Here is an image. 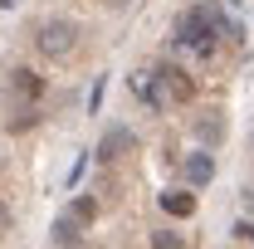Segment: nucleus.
<instances>
[{"mask_svg":"<svg viewBox=\"0 0 254 249\" xmlns=\"http://www.w3.org/2000/svg\"><path fill=\"white\" fill-rule=\"evenodd\" d=\"M152 78H157L161 103H190V98H195V78H190L186 68H176V63H161Z\"/></svg>","mask_w":254,"mask_h":249,"instance_id":"nucleus-1","label":"nucleus"},{"mask_svg":"<svg viewBox=\"0 0 254 249\" xmlns=\"http://www.w3.org/2000/svg\"><path fill=\"white\" fill-rule=\"evenodd\" d=\"M39 49H44L49 59H68V54L78 49V30H73L68 20H49V25L39 30Z\"/></svg>","mask_w":254,"mask_h":249,"instance_id":"nucleus-2","label":"nucleus"},{"mask_svg":"<svg viewBox=\"0 0 254 249\" xmlns=\"http://www.w3.org/2000/svg\"><path fill=\"white\" fill-rule=\"evenodd\" d=\"M127 93L137 98L142 108H152V113H161V108H166V103H161V93H157V78H152L147 68H132V73H127Z\"/></svg>","mask_w":254,"mask_h":249,"instance_id":"nucleus-3","label":"nucleus"},{"mask_svg":"<svg viewBox=\"0 0 254 249\" xmlns=\"http://www.w3.org/2000/svg\"><path fill=\"white\" fill-rule=\"evenodd\" d=\"M132 147H137V137H132L127 127H113V132L98 142L93 156H98V161H123V156H132Z\"/></svg>","mask_w":254,"mask_h":249,"instance_id":"nucleus-4","label":"nucleus"},{"mask_svg":"<svg viewBox=\"0 0 254 249\" xmlns=\"http://www.w3.org/2000/svg\"><path fill=\"white\" fill-rule=\"evenodd\" d=\"M186 181H190V186L215 181V156H210V152H190L186 156Z\"/></svg>","mask_w":254,"mask_h":249,"instance_id":"nucleus-5","label":"nucleus"},{"mask_svg":"<svg viewBox=\"0 0 254 249\" xmlns=\"http://www.w3.org/2000/svg\"><path fill=\"white\" fill-rule=\"evenodd\" d=\"M10 93L15 98H39L44 93V78H39L34 68H15V73H10Z\"/></svg>","mask_w":254,"mask_h":249,"instance_id":"nucleus-6","label":"nucleus"},{"mask_svg":"<svg viewBox=\"0 0 254 249\" xmlns=\"http://www.w3.org/2000/svg\"><path fill=\"white\" fill-rule=\"evenodd\" d=\"M161 210L176 215V220H186V215H195V195H190V190H161Z\"/></svg>","mask_w":254,"mask_h":249,"instance_id":"nucleus-7","label":"nucleus"},{"mask_svg":"<svg viewBox=\"0 0 254 249\" xmlns=\"http://www.w3.org/2000/svg\"><path fill=\"white\" fill-rule=\"evenodd\" d=\"M54 245H64V249H83L78 220H68V215H59V220H54Z\"/></svg>","mask_w":254,"mask_h":249,"instance_id":"nucleus-8","label":"nucleus"},{"mask_svg":"<svg viewBox=\"0 0 254 249\" xmlns=\"http://www.w3.org/2000/svg\"><path fill=\"white\" fill-rule=\"evenodd\" d=\"M93 215H98V200H93V195H78V200L68 205V220H78V225H83V220H93Z\"/></svg>","mask_w":254,"mask_h":249,"instance_id":"nucleus-9","label":"nucleus"},{"mask_svg":"<svg viewBox=\"0 0 254 249\" xmlns=\"http://www.w3.org/2000/svg\"><path fill=\"white\" fill-rule=\"evenodd\" d=\"M152 249H186V245H181V235H171V230H152Z\"/></svg>","mask_w":254,"mask_h":249,"instance_id":"nucleus-10","label":"nucleus"},{"mask_svg":"<svg viewBox=\"0 0 254 249\" xmlns=\"http://www.w3.org/2000/svg\"><path fill=\"white\" fill-rule=\"evenodd\" d=\"M34 123H39V113H34V108H25V113H15V118H10V132H30Z\"/></svg>","mask_w":254,"mask_h":249,"instance_id":"nucleus-11","label":"nucleus"},{"mask_svg":"<svg viewBox=\"0 0 254 249\" xmlns=\"http://www.w3.org/2000/svg\"><path fill=\"white\" fill-rule=\"evenodd\" d=\"M83 166H88V152H78V161H73V171H68V186H78V176H83Z\"/></svg>","mask_w":254,"mask_h":249,"instance_id":"nucleus-12","label":"nucleus"},{"mask_svg":"<svg viewBox=\"0 0 254 249\" xmlns=\"http://www.w3.org/2000/svg\"><path fill=\"white\" fill-rule=\"evenodd\" d=\"M98 108H103V78H98L93 93H88V113H98Z\"/></svg>","mask_w":254,"mask_h":249,"instance_id":"nucleus-13","label":"nucleus"},{"mask_svg":"<svg viewBox=\"0 0 254 249\" xmlns=\"http://www.w3.org/2000/svg\"><path fill=\"white\" fill-rule=\"evenodd\" d=\"M235 240H254V225H250V220H240V225H235Z\"/></svg>","mask_w":254,"mask_h":249,"instance_id":"nucleus-14","label":"nucleus"},{"mask_svg":"<svg viewBox=\"0 0 254 249\" xmlns=\"http://www.w3.org/2000/svg\"><path fill=\"white\" fill-rule=\"evenodd\" d=\"M0 5H5V10H15V5H20V0H0Z\"/></svg>","mask_w":254,"mask_h":249,"instance_id":"nucleus-15","label":"nucleus"}]
</instances>
